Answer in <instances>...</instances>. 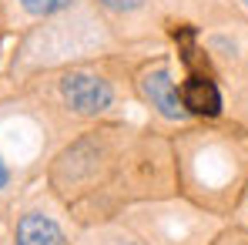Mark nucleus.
Masks as SVG:
<instances>
[{
  "mask_svg": "<svg viewBox=\"0 0 248 245\" xmlns=\"http://www.w3.org/2000/svg\"><path fill=\"white\" fill-rule=\"evenodd\" d=\"M47 192L74 229L114 222L134 205L178 195L171 131L124 118L87 124L50 158Z\"/></svg>",
  "mask_w": 248,
  "mask_h": 245,
  "instance_id": "nucleus-1",
  "label": "nucleus"
},
{
  "mask_svg": "<svg viewBox=\"0 0 248 245\" xmlns=\"http://www.w3.org/2000/svg\"><path fill=\"white\" fill-rule=\"evenodd\" d=\"M178 195L215 218H235L248 185V131L238 121H191L171 131Z\"/></svg>",
  "mask_w": 248,
  "mask_h": 245,
  "instance_id": "nucleus-2",
  "label": "nucleus"
},
{
  "mask_svg": "<svg viewBox=\"0 0 248 245\" xmlns=\"http://www.w3.org/2000/svg\"><path fill=\"white\" fill-rule=\"evenodd\" d=\"M50 94L57 104V114L71 128H87L94 121L118 118L121 108V78L108 67V57L78 61L50 71Z\"/></svg>",
  "mask_w": 248,
  "mask_h": 245,
  "instance_id": "nucleus-3",
  "label": "nucleus"
},
{
  "mask_svg": "<svg viewBox=\"0 0 248 245\" xmlns=\"http://www.w3.org/2000/svg\"><path fill=\"white\" fill-rule=\"evenodd\" d=\"M121 218L141 235L144 245H211L218 229L225 225V218L208 215L205 208L188 202L185 195L134 205Z\"/></svg>",
  "mask_w": 248,
  "mask_h": 245,
  "instance_id": "nucleus-4",
  "label": "nucleus"
},
{
  "mask_svg": "<svg viewBox=\"0 0 248 245\" xmlns=\"http://www.w3.org/2000/svg\"><path fill=\"white\" fill-rule=\"evenodd\" d=\"M131 94L148 108L151 118H158L161 124H171V128L191 124V118L181 108V98H178V81H174L171 54H151V57H144L131 71Z\"/></svg>",
  "mask_w": 248,
  "mask_h": 245,
  "instance_id": "nucleus-5",
  "label": "nucleus"
},
{
  "mask_svg": "<svg viewBox=\"0 0 248 245\" xmlns=\"http://www.w3.org/2000/svg\"><path fill=\"white\" fill-rule=\"evenodd\" d=\"M178 98L191 121H221L225 118V91L215 74H185L178 81Z\"/></svg>",
  "mask_w": 248,
  "mask_h": 245,
  "instance_id": "nucleus-6",
  "label": "nucleus"
},
{
  "mask_svg": "<svg viewBox=\"0 0 248 245\" xmlns=\"http://www.w3.org/2000/svg\"><path fill=\"white\" fill-rule=\"evenodd\" d=\"M14 245H74V235H67L57 215L27 208L14 225Z\"/></svg>",
  "mask_w": 248,
  "mask_h": 245,
  "instance_id": "nucleus-7",
  "label": "nucleus"
},
{
  "mask_svg": "<svg viewBox=\"0 0 248 245\" xmlns=\"http://www.w3.org/2000/svg\"><path fill=\"white\" fill-rule=\"evenodd\" d=\"M74 245H144V242L124 218H114V222L74 229Z\"/></svg>",
  "mask_w": 248,
  "mask_h": 245,
  "instance_id": "nucleus-8",
  "label": "nucleus"
},
{
  "mask_svg": "<svg viewBox=\"0 0 248 245\" xmlns=\"http://www.w3.org/2000/svg\"><path fill=\"white\" fill-rule=\"evenodd\" d=\"M94 7L104 14L108 24H118V20H131V17L144 14L151 7V0H94Z\"/></svg>",
  "mask_w": 248,
  "mask_h": 245,
  "instance_id": "nucleus-9",
  "label": "nucleus"
},
{
  "mask_svg": "<svg viewBox=\"0 0 248 245\" xmlns=\"http://www.w3.org/2000/svg\"><path fill=\"white\" fill-rule=\"evenodd\" d=\"M27 17H34V20H47V17H57V14H64V10H71L78 0H14Z\"/></svg>",
  "mask_w": 248,
  "mask_h": 245,
  "instance_id": "nucleus-10",
  "label": "nucleus"
},
{
  "mask_svg": "<svg viewBox=\"0 0 248 245\" xmlns=\"http://www.w3.org/2000/svg\"><path fill=\"white\" fill-rule=\"evenodd\" d=\"M211 245H248V225H221Z\"/></svg>",
  "mask_w": 248,
  "mask_h": 245,
  "instance_id": "nucleus-11",
  "label": "nucleus"
},
{
  "mask_svg": "<svg viewBox=\"0 0 248 245\" xmlns=\"http://www.w3.org/2000/svg\"><path fill=\"white\" fill-rule=\"evenodd\" d=\"M10 185V168H7V162L0 158V188H7Z\"/></svg>",
  "mask_w": 248,
  "mask_h": 245,
  "instance_id": "nucleus-12",
  "label": "nucleus"
},
{
  "mask_svg": "<svg viewBox=\"0 0 248 245\" xmlns=\"http://www.w3.org/2000/svg\"><path fill=\"white\" fill-rule=\"evenodd\" d=\"M238 212H242V218H245V225H248V185H245V195H242V205H238Z\"/></svg>",
  "mask_w": 248,
  "mask_h": 245,
  "instance_id": "nucleus-13",
  "label": "nucleus"
},
{
  "mask_svg": "<svg viewBox=\"0 0 248 245\" xmlns=\"http://www.w3.org/2000/svg\"><path fill=\"white\" fill-rule=\"evenodd\" d=\"M238 7H242V10H245V14H248V0H238Z\"/></svg>",
  "mask_w": 248,
  "mask_h": 245,
  "instance_id": "nucleus-14",
  "label": "nucleus"
}]
</instances>
